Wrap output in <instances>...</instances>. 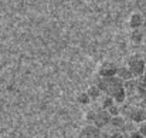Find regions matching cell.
Here are the masks:
<instances>
[{
  "label": "cell",
  "mask_w": 146,
  "mask_h": 138,
  "mask_svg": "<svg viewBox=\"0 0 146 138\" xmlns=\"http://www.w3.org/2000/svg\"><path fill=\"white\" fill-rule=\"evenodd\" d=\"M95 111H97V110H88L87 114H85V120L90 121L91 124H94V120H95Z\"/></svg>",
  "instance_id": "cell-12"
},
{
  "label": "cell",
  "mask_w": 146,
  "mask_h": 138,
  "mask_svg": "<svg viewBox=\"0 0 146 138\" xmlns=\"http://www.w3.org/2000/svg\"><path fill=\"white\" fill-rule=\"evenodd\" d=\"M118 71V66L112 61H102L97 67V74L99 78H111L115 77Z\"/></svg>",
  "instance_id": "cell-4"
},
{
  "label": "cell",
  "mask_w": 146,
  "mask_h": 138,
  "mask_svg": "<svg viewBox=\"0 0 146 138\" xmlns=\"http://www.w3.org/2000/svg\"><path fill=\"white\" fill-rule=\"evenodd\" d=\"M126 67L131 70V73L133 74L135 78H139L146 71L145 61H143L141 57H138V56H131V57L128 58V61H126Z\"/></svg>",
  "instance_id": "cell-3"
},
{
  "label": "cell",
  "mask_w": 146,
  "mask_h": 138,
  "mask_svg": "<svg viewBox=\"0 0 146 138\" xmlns=\"http://www.w3.org/2000/svg\"><path fill=\"white\" fill-rule=\"evenodd\" d=\"M97 86L101 90V92H104V95L113 98L116 104H122L126 100L123 81H121L116 77H111V78H99L98 77Z\"/></svg>",
  "instance_id": "cell-1"
},
{
  "label": "cell",
  "mask_w": 146,
  "mask_h": 138,
  "mask_svg": "<svg viewBox=\"0 0 146 138\" xmlns=\"http://www.w3.org/2000/svg\"><path fill=\"white\" fill-rule=\"evenodd\" d=\"M78 101H80V102H88V101H90V95H88L87 92L80 94V95H78Z\"/></svg>",
  "instance_id": "cell-13"
},
{
  "label": "cell",
  "mask_w": 146,
  "mask_h": 138,
  "mask_svg": "<svg viewBox=\"0 0 146 138\" xmlns=\"http://www.w3.org/2000/svg\"><path fill=\"white\" fill-rule=\"evenodd\" d=\"M101 135L102 131L98 127H95L94 124H87L81 128L78 138H101Z\"/></svg>",
  "instance_id": "cell-5"
},
{
  "label": "cell",
  "mask_w": 146,
  "mask_h": 138,
  "mask_svg": "<svg viewBox=\"0 0 146 138\" xmlns=\"http://www.w3.org/2000/svg\"><path fill=\"white\" fill-rule=\"evenodd\" d=\"M87 94L90 95V98H97L98 95L101 94V90L98 88V86L95 84V86H91V87L88 88V91H87Z\"/></svg>",
  "instance_id": "cell-11"
},
{
  "label": "cell",
  "mask_w": 146,
  "mask_h": 138,
  "mask_svg": "<svg viewBox=\"0 0 146 138\" xmlns=\"http://www.w3.org/2000/svg\"><path fill=\"white\" fill-rule=\"evenodd\" d=\"M145 24V20H143V16L141 13H132L129 20H128V26L132 29V30H138L141 27H143Z\"/></svg>",
  "instance_id": "cell-7"
},
{
  "label": "cell",
  "mask_w": 146,
  "mask_h": 138,
  "mask_svg": "<svg viewBox=\"0 0 146 138\" xmlns=\"http://www.w3.org/2000/svg\"><path fill=\"white\" fill-rule=\"evenodd\" d=\"M143 36H145V33H143V30H131V34H129V39H131V42H133V43H141L142 42V39H143Z\"/></svg>",
  "instance_id": "cell-10"
},
{
  "label": "cell",
  "mask_w": 146,
  "mask_h": 138,
  "mask_svg": "<svg viewBox=\"0 0 146 138\" xmlns=\"http://www.w3.org/2000/svg\"><path fill=\"white\" fill-rule=\"evenodd\" d=\"M111 138H125V135H123L122 133H119V131H116V133H113V134H111Z\"/></svg>",
  "instance_id": "cell-15"
},
{
  "label": "cell",
  "mask_w": 146,
  "mask_h": 138,
  "mask_svg": "<svg viewBox=\"0 0 146 138\" xmlns=\"http://www.w3.org/2000/svg\"><path fill=\"white\" fill-rule=\"evenodd\" d=\"M143 33H145V36H146V21H145V24H143Z\"/></svg>",
  "instance_id": "cell-16"
},
{
  "label": "cell",
  "mask_w": 146,
  "mask_h": 138,
  "mask_svg": "<svg viewBox=\"0 0 146 138\" xmlns=\"http://www.w3.org/2000/svg\"><path fill=\"white\" fill-rule=\"evenodd\" d=\"M116 78H119L121 81H123V83H126V81H129V80H133L135 77H133V74L131 73V70L126 67V66H123V67H118V71H116V76H115Z\"/></svg>",
  "instance_id": "cell-8"
},
{
  "label": "cell",
  "mask_w": 146,
  "mask_h": 138,
  "mask_svg": "<svg viewBox=\"0 0 146 138\" xmlns=\"http://www.w3.org/2000/svg\"><path fill=\"white\" fill-rule=\"evenodd\" d=\"M113 128H116V131H121L126 127V120L123 115H116V117H112L111 118V123H109Z\"/></svg>",
  "instance_id": "cell-9"
},
{
  "label": "cell",
  "mask_w": 146,
  "mask_h": 138,
  "mask_svg": "<svg viewBox=\"0 0 146 138\" xmlns=\"http://www.w3.org/2000/svg\"><path fill=\"white\" fill-rule=\"evenodd\" d=\"M125 138H143L139 133H131V134H128V135H125Z\"/></svg>",
  "instance_id": "cell-14"
},
{
  "label": "cell",
  "mask_w": 146,
  "mask_h": 138,
  "mask_svg": "<svg viewBox=\"0 0 146 138\" xmlns=\"http://www.w3.org/2000/svg\"><path fill=\"white\" fill-rule=\"evenodd\" d=\"M121 115L125 117V120H131L133 123H138V124H142L145 123V107H141V105H135V104H129L126 107H123L121 110Z\"/></svg>",
  "instance_id": "cell-2"
},
{
  "label": "cell",
  "mask_w": 146,
  "mask_h": 138,
  "mask_svg": "<svg viewBox=\"0 0 146 138\" xmlns=\"http://www.w3.org/2000/svg\"><path fill=\"white\" fill-rule=\"evenodd\" d=\"M145 121H146V107H145Z\"/></svg>",
  "instance_id": "cell-17"
},
{
  "label": "cell",
  "mask_w": 146,
  "mask_h": 138,
  "mask_svg": "<svg viewBox=\"0 0 146 138\" xmlns=\"http://www.w3.org/2000/svg\"><path fill=\"white\" fill-rule=\"evenodd\" d=\"M111 115H109V113L106 111V110H102V108H99L95 111V120H94V125L98 127L99 130L102 128V127H105L106 124H109L111 123Z\"/></svg>",
  "instance_id": "cell-6"
}]
</instances>
